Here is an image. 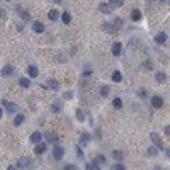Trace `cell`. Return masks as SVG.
<instances>
[{
  "mask_svg": "<svg viewBox=\"0 0 170 170\" xmlns=\"http://www.w3.org/2000/svg\"><path fill=\"white\" fill-rule=\"evenodd\" d=\"M109 2H111V3H114L116 7H121V5L124 3V0H109Z\"/></svg>",
  "mask_w": 170,
  "mask_h": 170,
  "instance_id": "cell-32",
  "label": "cell"
},
{
  "mask_svg": "<svg viewBox=\"0 0 170 170\" xmlns=\"http://www.w3.org/2000/svg\"><path fill=\"white\" fill-rule=\"evenodd\" d=\"M112 106H114L116 109H121V107H122V100H121L119 97H118V99H114V102H112Z\"/></svg>",
  "mask_w": 170,
  "mask_h": 170,
  "instance_id": "cell-25",
  "label": "cell"
},
{
  "mask_svg": "<svg viewBox=\"0 0 170 170\" xmlns=\"http://www.w3.org/2000/svg\"><path fill=\"white\" fill-rule=\"evenodd\" d=\"M111 51H112V55H114V56H119L121 51H122V44H121L119 41H118V43H112V48H111Z\"/></svg>",
  "mask_w": 170,
  "mask_h": 170,
  "instance_id": "cell-1",
  "label": "cell"
},
{
  "mask_svg": "<svg viewBox=\"0 0 170 170\" xmlns=\"http://www.w3.org/2000/svg\"><path fill=\"white\" fill-rule=\"evenodd\" d=\"M112 80H114V82H121V80H122L121 71H114V73H112Z\"/></svg>",
  "mask_w": 170,
  "mask_h": 170,
  "instance_id": "cell-23",
  "label": "cell"
},
{
  "mask_svg": "<svg viewBox=\"0 0 170 170\" xmlns=\"http://www.w3.org/2000/svg\"><path fill=\"white\" fill-rule=\"evenodd\" d=\"M22 122H24V114H17L15 119H14V124H15V126H20Z\"/></svg>",
  "mask_w": 170,
  "mask_h": 170,
  "instance_id": "cell-19",
  "label": "cell"
},
{
  "mask_svg": "<svg viewBox=\"0 0 170 170\" xmlns=\"http://www.w3.org/2000/svg\"><path fill=\"white\" fill-rule=\"evenodd\" d=\"M97 162H99V163H104V162H106V157H104V155H99V157H97Z\"/></svg>",
  "mask_w": 170,
  "mask_h": 170,
  "instance_id": "cell-35",
  "label": "cell"
},
{
  "mask_svg": "<svg viewBox=\"0 0 170 170\" xmlns=\"http://www.w3.org/2000/svg\"><path fill=\"white\" fill-rule=\"evenodd\" d=\"M50 89H53V90H58V82L56 80H48V83H46Z\"/></svg>",
  "mask_w": 170,
  "mask_h": 170,
  "instance_id": "cell-22",
  "label": "cell"
},
{
  "mask_svg": "<svg viewBox=\"0 0 170 170\" xmlns=\"http://www.w3.org/2000/svg\"><path fill=\"white\" fill-rule=\"evenodd\" d=\"M104 29L107 31V32H111V34H112V32H116V27H114L112 24H106V26H104Z\"/></svg>",
  "mask_w": 170,
  "mask_h": 170,
  "instance_id": "cell-27",
  "label": "cell"
},
{
  "mask_svg": "<svg viewBox=\"0 0 170 170\" xmlns=\"http://www.w3.org/2000/svg\"><path fill=\"white\" fill-rule=\"evenodd\" d=\"M150 138H151V141L155 143V146H157V148H163V143H162V140L158 138V134H157V133H151Z\"/></svg>",
  "mask_w": 170,
  "mask_h": 170,
  "instance_id": "cell-4",
  "label": "cell"
},
{
  "mask_svg": "<svg viewBox=\"0 0 170 170\" xmlns=\"http://www.w3.org/2000/svg\"><path fill=\"white\" fill-rule=\"evenodd\" d=\"M41 138H43V134H41L39 131H34V133L31 134V141H32L34 145H38V143L41 141Z\"/></svg>",
  "mask_w": 170,
  "mask_h": 170,
  "instance_id": "cell-6",
  "label": "cell"
},
{
  "mask_svg": "<svg viewBox=\"0 0 170 170\" xmlns=\"http://www.w3.org/2000/svg\"><path fill=\"white\" fill-rule=\"evenodd\" d=\"M19 85H20V87H24V89H27V87L31 85L29 78H27V77H20V78H19Z\"/></svg>",
  "mask_w": 170,
  "mask_h": 170,
  "instance_id": "cell-12",
  "label": "cell"
},
{
  "mask_svg": "<svg viewBox=\"0 0 170 170\" xmlns=\"http://www.w3.org/2000/svg\"><path fill=\"white\" fill-rule=\"evenodd\" d=\"M61 2H63V0H55V3H61Z\"/></svg>",
  "mask_w": 170,
  "mask_h": 170,
  "instance_id": "cell-41",
  "label": "cell"
},
{
  "mask_svg": "<svg viewBox=\"0 0 170 170\" xmlns=\"http://www.w3.org/2000/svg\"><path fill=\"white\" fill-rule=\"evenodd\" d=\"M48 17H50V20H56L58 17H60V12L56 9H51L50 12H48Z\"/></svg>",
  "mask_w": 170,
  "mask_h": 170,
  "instance_id": "cell-10",
  "label": "cell"
},
{
  "mask_svg": "<svg viewBox=\"0 0 170 170\" xmlns=\"http://www.w3.org/2000/svg\"><path fill=\"white\" fill-rule=\"evenodd\" d=\"M112 157H114V160H121V158H122V153H121V151H114Z\"/></svg>",
  "mask_w": 170,
  "mask_h": 170,
  "instance_id": "cell-31",
  "label": "cell"
},
{
  "mask_svg": "<svg viewBox=\"0 0 170 170\" xmlns=\"http://www.w3.org/2000/svg\"><path fill=\"white\" fill-rule=\"evenodd\" d=\"M167 155H169V157H170V150H167Z\"/></svg>",
  "mask_w": 170,
  "mask_h": 170,
  "instance_id": "cell-42",
  "label": "cell"
},
{
  "mask_svg": "<svg viewBox=\"0 0 170 170\" xmlns=\"http://www.w3.org/2000/svg\"><path fill=\"white\" fill-rule=\"evenodd\" d=\"M131 19L133 20H140L141 19V12L138 9H133L131 10Z\"/></svg>",
  "mask_w": 170,
  "mask_h": 170,
  "instance_id": "cell-14",
  "label": "cell"
},
{
  "mask_svg": "<svg viewBox=\"0 0 170 170\" xmlns=\"http://www.w3.org/2000/svg\"><path fill=\"white\" fill-rule=\"evenodd\" d=\"M60 107H61V102H55V104L51 106V111H53V112H58Z\"/></svg>",
  "mask_w": 170,
  "mask_h": 170,
  "instance_id": "cell-29",
  "label": "cell"
},
{
  "mask_svg": "<svg viewBox=\"0 0 170 170\" xmlns=\"http://www.w3.org/2000/svg\"><path fill=\"white\" fill-rule=\"evenodd\" d=\"M32 27H34L36 32H44V24L39 22V20H38V22H34V26H32Z\"/></svg>",
  "mask_w": 170,
  "mask_h": 170,
  "instance_id": "cell-15",
  "label": "cell"
},
{
  "mask_svg": "<svg viewBox=\"0 0 170 170\" xmlns=\"http://www.w3.org/2000/svg\"><path fill=\"white\" fill-rule=\"evenodd\" d=\"M151 106H153L155 109H160L162 106H163V99H162V97H158V95L151 97Z\"/></svg>",
  "mask_w": 170,
  "mask_h": 170,
  "instance_id": "cell-2",
  "label": "cell"
},
{
  "mask_svg": "<svg viewBox=\"0 0 170 170\" xmlns=\"http://www.w3.org/2000/svg\"><path fill=\"white\" fill-rule=\"evenodd\" d=\"M27 73H29V77H38V73H39V70H38V66L31 65L29 68H27Z\"/></svg>",
  "mask_w": 170,
  "mask_h": 170,
  "instance_id": "cell-13",
  "label": "cell"
},
{
  "mask_svg": "<svg viewBox=\"0 0 170 170\" xmlns=\"http://www.w3.org/2000/svg\"><path fill=\"white\" fill-rule=\"evenodd\" d=\"M61 20H63V24H70V20H71L70 14H68V12H63V14H61Z\"/></svg>",
  "mask_w": 170,
  "mask_h": 170,
  "instance_id": "cell-20",
  "label": "cell"
},
{
  "mask_svg": "<svg viewBox=\"0 0 170 170\" xmlns=\"http://www.w3.org/2000/svg\"><path fill=\"white\" fill-rule=\"evenodd\" d=\"M151 2H153V0H151Z\"/></svg>",
  "mask_w": 170,
  "mask_h": 170,
  "instance_id": "cell-45",
  "label": "cell"
},
{
  "mask_svg": "<svg viewBox=\"0 0 170 170\" xmlns=\"http://www.w3.org/2000/svg\"><path fill=\"white\" fill-rule=\"evenodd\" d=\"M12 73H14V66H10V65L3 66V70H2V75H3V77H10Z\"/></svg>",
  "mask_w": 170,
  "mask_h": 170,
  "instance_id": "cell-11",
  "label": "cell"
},
{
  "mask_svg": "<svg viewBox=\"0 0 170 170\" xmlns=\"http://www.w3.org/2000/svg\"><path fill=\"white\" fill-rule=\"evenodd\" d=\"M7 2H10V0H7Z\"/></svg>",
  "mask_w": 170,
  "mask_h": 170,
  "instance_id": "cell-44",
  "label": "cell"
},
{
  "mask_svg": "<svg viewBox=\"0 0 170 170\" xmlns=\"http://www.w3.org/2000/svg\"><path fill=\"white\" fill-rule=\"evenodd\" d=\"M63 153H65V151H63L61 146H55V150H53V157H55L56 160H60L61 157H63Z\"/></svg>",
  "mask_w": 170,
  "mask_h": 170,
  "instance_id": "cell-7",
  "label": "cell"
},
{
  "mask_svg": "<svg viewBox=\"0 0 170 170\" xmlns=\"http://www.w3.org/2000/svg\"><path fill=\"white\" fill-rule=\"evenodd\" d=\"M44 151H46V145L39 141V143L36 145V153H39V155H41V153H44Z\"/></svg>",
  "mask_w": 170,
  "mask_h": 170,
  "instance_id": "cell-17",
  "label": "cell"
},
{
  "mask_svg": "<svg viewBox=\"0 0 170 170\" xmlns=\"http://www.w3.org/2000/svg\"><path fill=\"white\" fill-rule=\"evenodd\" d=\"M31 158H20L19 160V167L20 169H27V167H31Z\"/></svg>",
  "mask_w": 170,
  "mask_h": 170,
  "instance_id": "cell-9",
  "label": "cell"
},
{
  "mask_svg": "<svg viewBox=\"0 0 170 170\" xmlns=\"http://www.w3.org/2000/svg\"><path fill=\"white\" fill-rule=\"evenodd\" d=\"M0 19H5V10L0 9Z\"/></svg>",
  "mask_w": 170,
  "mask_h": 170,
  "instance_id": "cell-36",
  "label": "cell"
},
{
  "mask_svg": "<svg viewBox=\"0 0 170 170\" xmlns=\"http://www.w3.org/2000/svg\"><path fill=\"white\" fill-rule=\"evenodd\" d=\"M100 95H102V97H107V95H109V87H107V85H104V87L100 89Z\"/></svg>",
  "mask_w": 170,
  "mask_h": 170,
  "instance_id": "cell-26",
  "label": "cell"
},
{
  "mask_svg": "<svg viewBox=\"0 0 170 170\" xmlns=\"http://www.w3.org/2000/svg\"><path fill=\"white\" fill-rule=\"evenodd\" d=\"M121 26H122V22H121V19H116V20H114V27H116V31L119 29Z\"/></svg>",
  "mask_w": 170,
  "mask_h": 170,
  "instance_id": "cell-33",
  "label": "cell"
},
{
  "mask_svg": "<svg viewBox=\"0 0 170 170\" xmlns=\"http://www.w3.org/2000/svg\"><path fill=\"white\" fill-rule=\"evenodd\" d=\"M167 41V36H165V32H158L157 36H155V43L157 44H163Z\"/></svg>",
  "mask_w": 170,
  "mask_h": 170,
  "instance_id": "cell-8",
  "label": "cell"
},
{
  "mask_svg": "<svg viewBox=\"0 0 170 170\" xmlns=\"http://www.w3.org/2000/svg\"><path fill=\"white\" fill-rule=\"evenodd\" d=\"M99 10L100 12H104V14H111V12H112V7L107 5L106 2H102V3H99Z\"/></svg>",
  "mask_w": 170,
  "mask_h": 170,
  "instance_id": "cell-5",
  "label": "cell"
},
{
  "mask_svg": "<svg viewBox=\"0 0 170 170\" xmlns=\"http://www.w3.org/2000/svg\"><path fill=\"white\" fill-rule=\"evenodd\" d=\"M0 118H2V109H0Z\"/></svg>",
  "mask_w": 170,
  "mask_h": 170,
  "instance_id": "cell-43",
  "label": "cell"
},
{
  "mask_svg": "<svg viewBox=\"0 0 170 170\" xmlns=\"http://www.w3.org/2000/svg\"><path fill=\"white\" fill-rule=\"evenodd\" d=\"M155 80L158 82V83H163V82L167 80V77H165V73H162V71H158V73L155 75Z\"/></svg>",
  "mask_w": 170,
  "mask_h": 170,
  "instance_id": "cell-16",
  "label": "cell"
},
{
  "mask_svg": "<svg viewBox=\"0 0 170 170\" xmlns=\"http://www.w3.org/2000/svg\"><path fill=\"white\" fill-rule=\"evenodd\" d=\"M19 14H20V17L24 20H29L31 17H29V12H26V10H22V9H19Z\"/></svg>",
  "mask_w": 170,
  "mask_h": 170,
  "instance_id": "cell-24",
  "label": "cell"
},
{
  "mask_svg": "<svg viewBox=\"0 0 170 170\" xmlns=\"http://www.w3.org/2000/svg\"><path fill=\"white\" fill-rule=\"evenodd\" d=\"M165 133H167V134L170 136V126H167V128H165Z\"/></svg>",
  "mask_w": 170,
  "mask_h": 170,
  "instance_id": "cell-40",
  "label": "cell"
},
{
  "mask_svg": "<svg viewBox=\"0 0 170 170\" xmlns=\"http://www.w3.org/2000/svg\"><path fill=\"white\" fill-rule=\"evenodd\" d=\"M75 116H77V119H78V121H83V119H85V116H83V112H82L80 109L75 111Z\"/></svg>",
  "mask_w": 170,
  "mask_h": 170,
  "instance_id": "cell-28",
  "label": "cell"
},
{
  "mask_svg": "<svg viewBox=\"0 0 170 170\" xmlns=\"http://www.w3.org/2000/svg\"><path fill=\"white\" fill-rule=\"evenodd\" d=\"M87 169H89V170H97V169H100V167H99V162L94 160L92 163H89V165H87Z\"/></svg>",
  "mask_w": 170,
  "mask_h": 170,
  "instance_id": "cell-21",
  "label": "cell"
},
{
  "mask_svg": "<svg viewBox=\"0 0 170 170\" xmlns=\"http://www.w3.org/2000/svg\"><path fill=\"white\" fill-rule=\"evenodd\" d=\"M44 136H46V140L50 141V143H56V134H55V133H46V134H44Z\"/></svg>",
  "mask_w": 170,
  "mask_h": 170,
  "instance_id": "cell-18",
  "label": "cell"
},
{
  "mask_svg": "<svg viewBox=\"0 0 170 170\" xmlns=\"http://www.w3.org/2000/svg\"><path fill=\"white\" fill-rule=\"evenodd\" d=\"M3 107H5V111L10 112V114L17 111V106H15V104H12V102H9V100H3Z\"/></svg>",
  "mask_w": 170,
  "mask_h": 170,
  "instance_id": "cell-3",
  "label": "cell"
},
{
  "mask_svg": "<svg viewBox=\"0 0 170 170\" xmlns=\"http://www.w3.org/2000/svg\"><path fill=\"white\" fill-rule=\"evenodd\" d=\"M112 169H114V170H124L126 167H124V165H121V163H116V165H114Z\"/></svg>",
  "mask_w": 170,
  "mask_h": 170,
  "instance_id": "cell-34",
  "label": "cell"
},
{
  "mask_svg": "<svg viewBox=\"0 0 170 170\" xmlns=\"http://www.w3.org/2000/svg\"><path fill=\"white\" fill-rule=\"evenodd\" d=\"M90 73H92V71H90V70H89V68H87V70H85V71H83V75H85V77H89V75H90Z\"/></svg>",
  "mask_w": 170,
  "mask_h": 170,
  "instance_id": "cell-38",
  "label": "cell"
},
{
  "mask_svg": "<svg viewBox=\"0 0 170 170\" xmlns=\"http://www.w3.org/2000/svg\"><path fill=\"white\" fill-rule=\"evenodd\" d=\"M157 155V146H151L148 148V157H155Z\"/></svg>",
  "mask_w": 170,
  "mask_h": 170,
  "instance_id": "cell-30",
  "label": "cell"
},
{
  "mask_svg": "<svg viewBox=\"0 0 170 170\" xmlns=\"http://www.w3.org/2000/svg\"><path fill=\"white\" fill-rule=\"evenodd\" d=\"M77 155H78V158H82V157H83V153H82V151L78 150V148H77Z\"/></svg>",
  "mask_w": 170,
  "mask_h": 170,
  "instance_id": "cell-39",
  "label": "cell"
},
{
  "mask_svg": "<svg viewBox=\"0 0 170 170\" xmlns=\"http://www.w3.org/2000/svg\"><path fill=\"white\" fill-rule=\"evenodd\" d=\"M65 169H66V170H73V169H77V167H75V165H66Z\"/></svg>",
  "mask_w": 170,
  "mask_h": 170,
  "instance_id": "cell-37",
  "label": "cell"
}]
</instances>
